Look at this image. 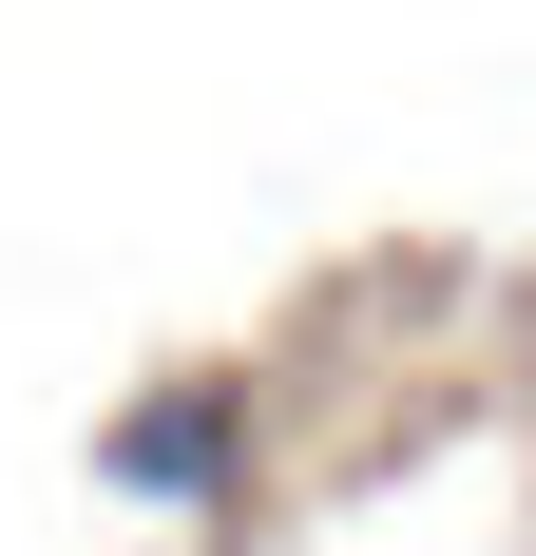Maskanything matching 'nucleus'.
Listing matches in <instances>:
<instances>
[{
	"instance_id": "f257e3e1",
	"label": "nucleus",
	"mask_w": 536,
	"mask_h": 556,
	"mask_svg": "<svg viewBox=\"0 0 536 556\" xmlns=\"http://www.w3.org/2000/svg\"><path fill=\"white\" fill-rule=\"evenodd\" d=\"M97 480H115V500H154V518H212L230 480H250V403H230V384L115 403V422H97Z\"/></svg>"
}]
</instances>
